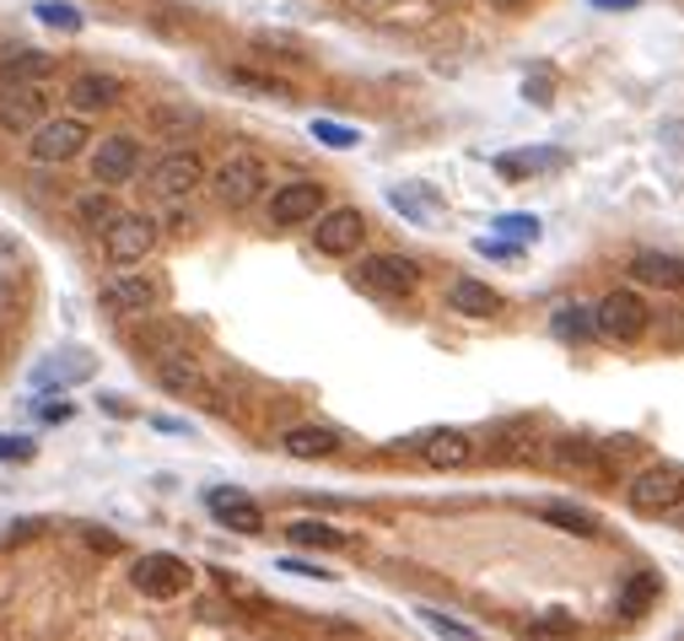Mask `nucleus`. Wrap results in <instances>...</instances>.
Wrapping results in <instances>:
<instances>
[{"label": "nucleus", "mask_w": 684, "mask_h": 641, "mask_svg": "<svg viewBox=\"0 0 684 641\" xmlns=\"http://www.w3.org/2000/svg\"><path fill=\"white\" fill-rule=\"evenodd\" d=\"M550 329H556L560 340H593L598 329H593V313L588 308H577V302H566V308H556V319H550Z\"/></svg>", "instance_id": "27"}, {"label": "nucleus", "mask_w": 684, "mask_h": 641, "mask_svg": "<svg viewBox=\"0 0 684 641\" xmlns=\"http://www.w3.org/2000/svg\"><path fill=\"white\" fill-rule=\"evenodd\" d=\"M49 70H55V55H44V49H16V55L0 60V87H16V81H49Z\"/></svg>", "instance_id": "22"}, {"label": "nucleus", "mask_w": 684, "mask_h": 641, "mask_svg": "<svg viewBox=\"0 0 684 641\" xmlns=\"http://www.w3.org/2000/svg\"><path fill=\"white\" fill-rule=\"evenodd\" d=\"M560 463H571V469H604L598 453L588 448V443H560Z\"/></svg>", "instance_id": "34"}, {"label": "nucleus", "mask_w": 684, "mask_h": 641, "mask_svg": "<svg viewBox=\"0 0 684 641\" xmlns=\"http://www.w3.org/2000/svg\"><path fill=\"white\" fill-rule=\"evenodd\" d=\"M318 210H323V184H312V179H292V184H281L270 194V221L275 227H308Z\"/></svg>", "instance_id": "14"}, {"label": "nucleus", "mask_w": 684, "mask_h": 641, "mask_svg": "<svg viewBox=\"0 0 684 641\" xmlns=\"http://www.w3.org/2000/svg\"><path fill=\"white\" fill-rule=\"evenodd\" d=\"M92 129H87V114H65V119H44V125L27 135V157L38 168H65L87 151Z\"/></svg>", "instance_id": "2"}, {"label": "nucleus", "mask_w": 684, "mask_h": 641, "mask_svg": "<svg viewBox=\"0 0 684 641\" xmlns=\"http://www.w3.org/2000/svg\"><path fill=\"white\" fill-rule=\"evenodd\" d=\"M630 275L641 286H658V291H684V259L680 254H636L630 259Z\"/></svg>", "instance_id": "19"}, {"label": "nucleus", "mask_w": 684, "mask_h": 641, "mask_svg": "<svg viewBox=\"0 0 684 641\" xmlns=\"http://www.w3.org/2000/svg\"><path fill=\"white\" fill-rule=\"evenodd\" d=\"M200 184H205V162L194 151H162L146 168V190L157 194V199H189Z\"/></svg>", "instance_id": "8"}, {"label": "nucleus", "mask_w": 684, "mask_h": 641, "mask_svg": "<svg viewBox=\"0 0 684 641\" xmlns=\"http://www.w3.org/2000/svg\"><path fill=\"white\" fill-rule=\"evenodd\" d=\"M210 190H216V199H221L227 210H249V205H259L264 190H270V168H264L253 151H238V157H227V162L210 173Z\"/></svg>", "instance_id": "3"}, {"label": "nucleus", "mask_w": 684, "mask_h": 641, "mask_svg": "<svg viewBox=\"0 0 684 641\" xmlns=\"http://www.w3.org/2000/svg\"><path fill=\"white\" fill-rule=\"evenodd\" d=\"M65 98H70V114H103V108H114L125 98V81L109 76V70H81L65 87Z\"/></svg>", "instance_id": "15"}, {"label": "nucleus", "mask_w": 684, "mask_h": 641, "mask_svg": "<svg viewBox=\"0 0 684 641\" xmlns=\"http://www.w3.org/2000/svg\"><path fill=\"white\" fill-rule=\"evenodd\" d=\"M151 125H157V129H194V125H200V114H189V108H157V114H151Z\"/></svg>", "instance_id": "35"}, {"label": "nucleus", "mask_w": 684, "mask_h": 641, "mask_svg": "<svg viewBox=\"0 0 684 641\" xmlns=\"http://www.w3.org/2000/svg\"><path fill=\"white\" fill-rule=\"evenodd\" d=\"M119 210H125V205H119L109 190H92V194H81V199H76V221H81L87 232H103Z\"/></svg>", "instance_id": "25"}, {"label": "nucleus", "mask_w": 684, "mask_h": 641, "mask_svg": "<svg viewBox=\"0 0 684 641\" xmlns=\"http://www.w3.org/2000/svg\"><path fill=\"white\" fill-rule=\"evenodd\" d=\"M421 620H426V631H436L442 641H486L480 631H469V626H458V620H447L442 609H421Z\"/></svg>", "instance_id": "30"}, {"label": "nucleus", "mask_w": 684, "mask_h": 641, "mask_svg": "<svg viewBox=\"0 0 684 641\" xmlns=\"http://www.w3.org/2000/svg\"><path fill=\"white\" fill-rule=\"evenodd\" d=\"M394 205L410 210V216H432V199H421V194H410V190H394Z\"/></svg>", "instance_id": "37"}, {"label": "nucleus", "mask_w": 684, "mask_h": 641, "mask_svg": "<svg viewBox=\"0 0 684 641\" xmlns=\"http://www.w3.org/2000/svg\"><path fill=\"white\" fill-rule=\"evenodd\" d=\"M205 507H210V517H216L221 528H232V534H259V528H264L259 502H249V496L232 491V485H216V491L205 496Z\"/></svg>", "instance_id": "17"}, {"label": "nucleus", "mask_w": 684, "mask_h": 641, "mask_svg": "<svg viewBox=\"0 0 684 641\" xmlns=\"http://www.w3.org/2000/svg\"><path fill=\"white\" fill-rule=\"evenodd\" d=\"M367 243V216L356 205H340V210H318L312 216V249L329 259H345L356 254Z\"/></svg>", "instance_id": "6"}, {"label": "nucleus", "mask_w": 684, "mask_h": 641, "mask_svg": "<svg viewBox=\"0 0 684 641\" xmlns=\"http://www.w3.org/2000/svg\"><path fill=\"white\" fill-rule=\"evenodd\" d=\"M356 5H373V11H383V5H399V0H356Z\"/></svg>", "instance_id": "43"}, {"label": "nucleus", "mask_w": 684, "mask_h": 641, "mask_svg": "<svg viewBox=\"0 0 684 641\" xmlns=\"http://www.w3.org/2000/svg\"><path fill=\"white\" fill-rule=\"evenodd\" d=\"M312 135H318L323 146H334V151H351V146H362V129L334 125V119H312Z\"/></svg>", "instance_id": "29"}, {"label": "nucleus", "mask_w": 684, "mask_h": 641, "mask_svg": "<svg viewBox=\"0 0 684 641\" xmlns=\"http://www.w3.org/2000/svg\"><path fill=\"white\" fill-rule=\"evenodd\" d=\"M103 254H109V264H119V270H129V264H140V259L157 249V221L146 216V210H119L103 232Z\"/></svg>", "instance_id": "4"}, {"label": "nucleus", "mask_w": 684, "mask_h": 641, "mask_svg": "<svg viewBox=\"0 0 684 641\" xmlns=\"http://www.w3.org/2000/svg\"><path fill=\"white\" fill-rule=\"evenodd\" d=\"M356 286L373 291V297L399 302V297H410V291L421 286V264L404 259V254H367L362 264H356Z\"/></svg>", "instance_id": "5"}, {"label": "nucleus", "mask_w": 684, "mask_h": 641, "mask_svg": "<svg viewBox=\"0 0 684 641\" xmlns=\"http://www.w3.org/2000/svg\"><path fill=\"white\" fill-rule=\"evenodd\" d=\"M281 448L292 453V458H334L340 453V432L334 426H292L286 437H281Z\"/></svg>", "instance_id": "20"}, {"label": "nucleus", "mask_w": 684, "mask_h": 641, "mask_svg": "<svg viewBox=\"0 0 684 641\" xmlns=\"http://www.w3.org/2000/svg\"><path fill=\"white\" fill-rule=\"evenodd\" d=\"M227 81L243 87V92H259V98H275V103H292V98H297L286 81H275V76H264V70H249V65H232Z\"/></svg>", "instance_id": "26"}, {"label": "nucleus", "mask_w": 684, "mask_h": 641, "mask_svg": "<svg viewBox=\"0 0 684 641\" xmlns=\"http://www.w3.org/2000/svg\"><path fill=\"white\" fill-rule=\"evenodd\" d=\"M630 513L641 517H669L684 507V469L680 463H647L630 485H625Z\"/></svg>", "instance_id": "1"}, {"label": "nucleus", "mask_w": 684, "mask_h": 641, "mask_svg": "<svg viewBox=\"0 0 684 641\" xmlns=\"http://www.w3.org/2000/svg\"><path fill=\"white\" fill-rule=\"evenodd\" d=\"M281 572H297V577H318V582L334 577V572H323V566H312V561H292V556L281 561Z\"/></svg>", "instance_id": "38"}, {"label": "nucleus", "mask_w": 684, "mask_h": 641, "mask_svg": "<svg viewBox=\"0 0 684 641\" xmlns=\"http://www.w3.org/2000/svg\"><path fill=\"white\" fill-rule=\"evenodd\" d=\"M44 119H49V92H44V81L0 87V129H5V135H33Z\"/></svg>", "instance_id": "10"}, {"label": "nucleus", "mask_w": 684, "mask_h": 641, "mask_svg": "<svg viewBox=\"0 0 684 641\" xmlns=\"http://www.w3.org/2000/svg\"><path fill=\"white\" fill-rule=\"evenodd\" d=\"M523 92H528V98H534L539 108H550V81H545V76H539V81H528Z\"/></svg>", "instance_id": "39"}, {"label": "nucleus", "mask_w": 684, "mask_h": 641, "mask_svg": "<svg viewBox=\"0 0 684 641\" xmlns=\"http://www.w3.org/2000/svg\"><path fill=\"white\" fill-rule=\"evenodd\" d=\"M415 453L432 463V469H464L475 458V437L458 432V426H436L426 437H415Z\"/></svg>", "instance_id": "16"}, {"label": "nucleus", "mask_w": 684, "mask_h": 641, "mask_svg": "<svg viewBox=\"0 0 684 641\" xmlns=\"http://www.w3.org/2000/svg\"><path fill=\"white\" fill-rule=\"evenodd\" d=\"M534 513H539V523H550L560 534H577V539H593V534H598V517L588 513V507H571V502H539Z\"/></svg>", "instance_id": "21"}, {"label": "nucleus", "mask_w": 684, "mask_h": 641, "mask_svg": "<svg viewBox=\"0 0 684 641\" xmlns=\"http://www.w3.org/2000/svg\"><path fill=\"white\" fill-rule=\"evenodd\" d=\"M60 378H92V362H87V356H81V362H49V367H38V373H33V384H38V388L60 384Z\"/></svg>", "instance_id": "31"}, {"label": "nucleus", "mask_w": 684, "mask_h": 641, "mask_svg": "<svg viewBox=\"0 0 684 641\" xmlns=\"http://www.w3.org/2000/svg\"><path fill=\"white\" fill-rule=\"evenodd\" d=\"M286 534H292V545H303V550H345V545H351L345 528L318 523V517H297V523H286Z\"/></svg>", "instance_id": "23"}, {"label": "nucleus", "mask_w": 684, "mask_h": 641, "mask_svg": "<svg viewBox=\"0 0 684 641\" xmlns=\"http://www.w3.org/2000/svg\"><path fill=\"white\" fill-rule=\"evenodd\" d=\"M129 582H135V593H146V598H179L194 572H189L184 556H168V550H151V556H140L135 566H129Z\"/></svg>", "instance_id": "9"}, {"label": "nucleus", "mask_w": 684, "mask_h": 641, "mask_svg": "<svg viewBox=\"0 0 684 641\" xmlns=\"http://www.w3.org/2000/svg\"><path fill=\"white\" fill-rule=\"evenodd\" d=\"M5 259H16V238H11V232L0 227V264H5Z\"/></svg>", "instance_id": "41"}, {"label": "nucleus", "mask_w": 684, "mask_h": 641, "mask_svg": "<svg viewBox=\"0 0 684 641\" xmlns=\"http://www.w3.org/2000/svg\"><path fill=\"white\" fill-rule=\"evenodd\" d=\"M140 173V140L135 135H103L92 151V184L98 190H119Z\"/></svg>", "instance_id": "12"}, {"label": "nucleus", "mask_w": 684, "mask_h": 641, "mask_svg": "<svg viewBox=\"0 0 684 641\" xmlns=\"http://www.w3.org/2000/svg\"><path fill=\"white\" fill-rule=\"evenodd\" d=\"M27 458H33L27 437H0V463H27Z\"/></svg>", "instance_id": "36"}, {"label": "nucleus", "mask_w": 684, "mask_h": 641, "mask_svg": "<svg viewBox=\"0 0 684 641\" xmlns=\"http://www.w3.org/2000/svg\"><path fill=\"white\" fill-rule=\"evenodd\" d=\"M491 5H497V11H523L528 0H491Z\"/></svg>", "instance_id": "42"}, {"label": "nucleus", "mask_w": 684, "mask_h": 641, "mask_svg": "<svg viewBox=\"0 0 684 641\" xmlns=\"http://www.w3.org/2000/svg\"><path fill=\"white\" fill-rule=\"evenodd\" d=\"M497 232L501 238H517V243H534V238H539V221H534V216H501Z\"/></svg>", "instance_id": "32"}, {"label": "nucleus", "mask_w": 684, "mask_h": 641, "mask_svg": "<svg viewBox=\"0 0 684 641\" xmlns=\"http://www.w3.org/2000/svg\"><path fill=\"white\" fill-rule=\"evenodd\" d=\"M647 323H652V313H647V302H641L636 291H609V297L593 308V329H598L604 340H615V345H636V340L647 334Z\"/></svg>", "instance_id": "7"}, {"label": "nucleus", "mask_w": 684, "mask_h": 641, "mask_svg": "<svg viewBox=\"0 0 684 641\" xmlns=\"http://www.w3.org/2000/svg\"><path fill=\"white\" fill-rule=\"evenodd\" d=\"M447 308H453V313H464V319H497V313H501V291H497V286H486V281H453Z\"/></svg>", "instance_id": "18"}, {"label": "nucleus", "mask_w": 684, "mask_h": 641, "mask_svg": "<svg viewBox=\"0 0 684 641\" xmlns=\"http://www.w3.org/2000/svg\"><path fill=\"white\" fill-rule=\"evenodd\" d=\"M157 302H162V286H157L151 275H114V281H103V291H98V308L114 313V319H146Z\"/></svg>", "instance_id": "11"}, {"label": "nucleus", "mask_w": 684, "mask_h": 641, "mask_svg": "<svg viewBox=\"0 0 684 641\" xmlns=\"http://www.w3.org/2000/svg\"><path fill=\"white\" fill-rule=\"evenodd\" d=\"M33 16H38L44 27H60V33H81V11H76L70 0H38V5H33Z\"/></svg>", "instance_id": "28"}, {"label": "nucleus", "mask_w": 684, "mask_h": 641, "mask_svg": "<svg viewBox=\"0 0 684 641\" xmlns=\"http://www.w3.org/2000/svg\"><path fill=\"white\" fill-rule=\"evenodd\" d=\"M571 631H577V626H571V615H566V609H550L545 620H534V637H539V641L571 637Z\"/></svg>", "instance_id": "33"}, {"label": "nucleus", "mask_w": 684, "mask_h": 641, "mask_svg": "<svg viewBox=\"0 0 684 641\" xmlns=\"http://www.w3.org/2000/svg\"><path fill=\"white\" fill-rule=\"evenodd\" d=\"M658 587H663L658 572H636V577L625 582V587H620V615H625V620H641V615L658 604Z\"/></svg>", "instance_id": "24"}, {"label": "nucleus", "mask_w": 684, "mask_h": 641, "mask_svg": "<svg viewBox=\"0 0 684 641\" xmlns=\"http://www.w3.org/2000/svg\"><path fill=\"white\" fill-rule=\"evenodd\" d=\"M588 5H598V11H636L641 0H588Z\"/></svg>", "instance_id": "40"}, {"label": "nucleus", "mask_w": 684, "mask_h": 641, "mask_svg": "<svg viewBox=\"0 0 684 641\" xmlns=\"http://www.w3.org/2000/svg\"><path fill=\"white\" fill-rule=\"evenodd\" d=\"M151 373H157V384L168 388V393H179V399H210V378H205V367L189 351H157Z\"/></svg>", "instance_id": "13"}]
</instances>
